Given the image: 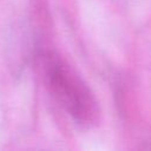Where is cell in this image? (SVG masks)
Returning <instances> with one entry per match:
<instances>
[{
	"mask_svg": "<svg viewBox=\"0 0 151 151\" xmlns=\"http://www.w3.org/2000/svg\"><path fill=\"white\" fill-rule=\"evenodd\" d=\"M41 64L46 87L70 118L81 127L97 124L98 103L81 77L53 52L44 53Z\"/></svg>",
	"mask_w": 151,
	"mask_h": 151,
	"instance_id": "cell-1",
	"label": "cell"
}]
</instances>
